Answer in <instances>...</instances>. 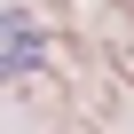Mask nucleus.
<instances>
[{
	"label": "nucleus",
	"instance_id": "1",
	"mask_svg": "<svg viewBox=\"0 0 134 134\" xmlns=\"http://www.w3.org/2000/svg\"><path fill=\"white\" fill-rule=\"evenodd\" d=\"M32 55H40V40H32V16H8V71H16V79L32 71Z\"/></svg>",
	"mask_w": 134,
	"mask_h": 134
}]
</instances>
